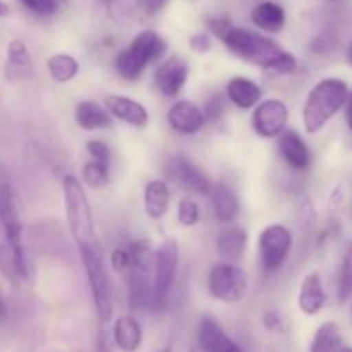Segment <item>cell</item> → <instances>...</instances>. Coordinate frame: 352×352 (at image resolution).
<instances>
[{"instance_id":"20","label":"cell","mask_w":352,"mask_h":352,"mask_svg":"<svg viewBox=\"0 0 352 352\" xmlns=\"http://www.w3.org/2000/svg\"><path fill=\"white\" fill-rule=\"evenodd\" d=\"M74 120L85 131L107 129L112 126V117H110L109 110L100 107L96 102H89V100L76 105Z\"/></svg>"},{"instance_id":"19","label":"cell","mask_w":352,"mask_h":352,"mask_svg":"<svg viewBox=\"0 0 352 352\" xmlns=\"http://www.w3.org/2000/svg\"><path fill=\"white\" fill-rule=\"evenodd\" d=\"M113 342L122 352H136L143 342V329L133 315L117 318L113 325Z\"/></svg>"},{"instance_id":"21","label":"cell","mask_w":352,"mask_h":352,"mask_svg":"<svg viewBox=\"0 0 352 352\" xmlns=\"http://www.w3.org/2000/svg\"><path fill=\"white\" fill-rule=\"evenodd\" d=\"M210 198H212L213 212L220 222H232L239 215V199L236 192L223 182H217L215 186H212Z\"/></svg>"},{"instance_id":"7","label":"cell","mask_w":352,"mask_h":352,"mask_svg":"<svg viewBox=\"0 0 352 352\" xmlns=\"http://www.w3.org/2000/svg\"><path fill=\"white\" fill-rule=\"evenodd\" d=\"M81 260L100 322L109 323L113 315V294L100 243L81 248Z\"/></svg>"},{"instance_id":"35","label":"cell","mask_w":352,"mask_h":352,"mask_svg":"<svg viewBox=\"0 0 352 352\" xmlns=\"http://www.w3.org/2000/svg\"><path fill=\"white\" fill-rule=\"evenodd\" d=\"M110 261H112V267L116 268L117 272H127L131 265V254L129 251L126 250H116L110 256Z\"/></svg>"},{"instance_id":"44","label":"cell","mask_w":352,"mask_h":352,"mask_svg":"<svg viewBox=\"0 0 352 352\" xmlns=\"http://www.w3.org/2000/svg\"><path fill=\"white\" fill-rule=\"evenodd\" d=\"M339 352H352V347H342Z\"/></svg>"},{"instance_id":"42","label":"cell","mask_w":352,"mask_h":352,"mask_svg":"<svg viewBox=\"0 0 352 352\" xmlns=\"http://www.w3.org/2000/svg\"><path fill=\"white\" fill-rule=\"evenodd\" d=\"M6 12H7V6L2 2V0H0V17H2Z\"/></svg>"},{"instance_id":"13","label":"cell","mask_w":352,"mask_h":352,"mask_svg":"<svg viewBox=\"0 0 352 352\" xmlns=\"http://www.w3.org/2000/svg\"><path fill=\"white\" fill-rule=\"evenodd\" d=\"M189 76V65L184 58L181 57H168L167 60L162 62L155 72V82L162 95L172 96L179 95L181 89L184 88L186 81Z\"/></svg>"},{"instance_id":"41","label":"cell","mask_w":352,"mask_h":352,"mask_svg":"<svg viewBox=\"0 0 352 352\" xmlns=\"http://www.w3.org/2000/svg\"><path fill=\"white\" fill-rule=\"evenodd\" d=\"M6 316H7V308H6V302H3L2 296H0V323H2L3 320H6Z\"/></svg>"},{"instance_id":"37","label":"cell","mask_w":352,"mask_h":352,"mask_svg":"<svg viewBox=\"0 0 352 352\" xmlns=\"http://www.w3.org/2000/svg\"><path fill=\"white\" fill-rule=\"evenodd\" d=\"M95 352H113L112 351V344H110L109 336L105 333V330H100L98 337H96V344H95Z\"/></svg>"},{"instance_id":"9","label":"cell","mask_w":352,"mask_h":352,"mask_svg":"<svg viewBox=\"0 0 352 352\" xmlns=\"http://www.w3.org/2000/svg\"><path fill=\"white\" fill-rule=\"evenodd\" d=\"M248 274L234 263H217L210 270L208 287L210 292L219 301L234 305L246 298Z\"/></svg>"},{"instance_id":"25","label":"cell","mask_w":352,"mask_h":352,"mask_svg":"<svg viewBox=\"0 0 352 352\" xmlns=\"http://www.w3.org/2000/svg\"><path fill=\"white\" fill-rule=\"evenodd\" d=\"M248 248V232L241 227L226 229L217 239V250L223 258L230 261H237L243 258Z\"/></svg>"},{"instance_id":"8","label":"cell","mask_w":352,"mask_h":352,"mask_svg":"<svg viewBox=\"0 0 352 352\" xmlns=\"http://www.w3.org/2000/svg\"><path fill=\"white\" fill-rule=\"evenodd\" d=\"M179 263V248L174 239H165L153 256V278H151V308H164L174 287Z\"/></svg>"},{"instance_id":"31","label":"cell","mask_w":352,"mask_h":352,"mask_svg":"<svg viewBox=\"0 0 352 352\" xmlns=\"http://www.w3.org/2000/svg\"><path fill=\"white\" fill-rule=\"evenodd\" d=\"M177 219L184 227H192L199 222V208L191 199H182L177 208Z\"/></svg>"},{"instance_id":"46","label":"cell","mask_w":352,"mask_h":352,"mask_svg":"<svg viewBox=\"0 0 352 352\" xmlns=\"http://www.w3.org/2000/svg\"><path fill=\"white\" fill-rule=\"evenodd\" d=\"M107 2H113V0H107Z\"/></svg>"},{"instance_id":"33","label":"cell","mask_w":352,"mask_h":352,"mask_svg":"<svg viewBox=\"0 0 352 352\" xmlns=\"http://www.w3.org/2000/svg\"><path fill=\"white\" fill-rule=\"evenodd\" d=\"M86 148H88V153L91 155V160L100 162V164H103V165H109L110 151H109V146H107L105 143H102V141H98V140H91L86 143Z\"/></svg>"},{"instance_id":"34","label":"cell","mask_w":352,"mask_h":352,"mask_svg":"<svg viewBox=\"0 0 352 352\" xmlns=\"http://www.w3.org/2000/svg\"><path fill=\"white\" fill-rule=\"evenodd\" d=\"M189 45L196 54H208L210 48H212V38L208 36V33H196L189 40Z\"/></svg>"},{"instance_id":"4","label":"cell","mask_w":352,"mask_h":352,"mask_svg":"<svg viewBox=\"0 0 352 352\" xmlns=\"http://www.w3.org/2000/svg\"><path fill=\"white\" fill-rule=\"evenodd\" d=\"M167 52L164 38L153 30H144L138 33L129 47L119 52L116 57V71L127 81H136L148 64L160 60Z\"/></svg>"},{"instance_id":"39","label":"cell","mask_w":352,"mask_h":352,"mask_svg":"<svg viewBox=\"0 0 352 352\" xmlns=\"http://www.w3.org/2000/svg\"><path fill=\"white\" fill-rule=\"evenodd\" d=\"M167 3V0H144V9L148 14H157L158 10H162Z\"/></svg>"},{"instance_id":"5","label":"cell","mask_w":352,"mask_h":352,"mask_svg":"<svg viewBox=\"0 0 352 352\" xmlns=\"http://www.w3.org/2000/svg\"><path fill=\"white\" fill-rule=\"evenodd\" d=\"M62 189H64L65 215H67L69 229H71L78 248L81 250V248L96 244L98 239H96L95 234L91 206H89L88 196H86L81 182L76 179V175L67 174L62 181Z\"/></svg>"},{"instance_id":"11","label":"cell","mask_w":352,"mask_h":352,"mask_svg":"<svg viewBox=\"0 0 352 352\" xmlns=\"http://www.w3.org/2000/svg\"><path fill=\"white\" fill-rule=\"evenodd\" d=\"M289 119V110L280 100H265L254 109L251 124L258 136L275 138L284 131Z\"/></svg>"},{"instance_id":"28","label":"cell","mask_w":352,"mask_h":352,"mask_svg":"<svg viewBox=\"0 0 352 352\" xmlns=\"http://www.w3.org/2000/svg\"><path fill=\"white\" fill-rule=\"evenodd\" d=\"M48 74L57 82H69L78 76L79 64L74 57L67 54L52 55L47 60Z\"/></svg>"},{"instance_id":"40","label":"cell","mask_w":352,"mask_h":352,"mask_svg":"<svg viewBox=\"0 0 352 352\" xmlns=\"http://www.w3.org/2000/svg\"><path fill=\"white\" fill-rule=\"evenodd\" d=\"M347 107H346V119H347V124H349L351 131H352V93L347 95V100H346Z\"/></svg>"},{"instance_id":"36","label":"cell","mask_w":352,"mask_h":352,"mask_svg":"<svg viewBox=\"0 0 352 352\" xmlns=\"http://www.w3.org/2000/svg\"><path fill=\"white\" fill-rule=\"evenodd\" d=\"M205 112L210 119H220V116H222L223 112L222 96H213V98L208 102V105H206Z\"/></svg>"},{"instance_id":"10","label":"cell","mask_w":352,"mask_h":352,"mask_svg":"<svg viewBox=\"0 0 352 352\" xmlns=\"http://www.w3.org/2000/svg\"><path fill=\"white\" fill-rule=\"evenodd\" d=\"M292 248V236L287 227L280 223H272L265 227L258 239L261 265L267 272H275L285 263L289 251Z\"/></svg>"},{"instance_id":"24","label":"cell","mask_w":352,"mask_h":352,"mask_svg":"<svg viewBox=\"0 0 352 352\" xmlns=\"http://www.w3.org/2000/svg\"><path fill=\"white\" fill-rule=\"evenodd\" d=\"M170 206V191L160 179L150 181L144 188V210L153 220L162 219Z\"/></svg>"},{"instance_id":"29","label":"cell","mask_w":352,"mask_h":352,"mask_svg":"<svg viewBox=\"0 0 352 352\" xmlns=\"http://www.w3.org/2000/svg\"><path fill=\"white\" fill-rule=\"evenodd\" d=\"M82 181L93 189L105 188L109 184V165H103L95 160L85 164V167H82Z\"/></svg>"},{"instance_id":"15","label":"cell","mask_w":352,"mask_h":352,"mask_svg":"<svg viewBox=\"0 0 352 352\" xmlns=\"http://www.w3.org/2000/svg\"><path fill=\"white\" fill-rule=\"evenodd\" d=\"M198 342L203 352H243L212 316H205L199 323Z\"/></svg>"},{"instance_id":"18","label":"cell","mask_w":352,"mask_h":352,"mask_svg":"<svg viewBox=\"0 0 352 352\" xmlns=\"http://www.w3.org/2000/svg\"><path fill=\"white\" fill-rule=\"evenodd\" d=\"M327 296L323 291L322 278L316 272H311L305 277L301 284V291H299L298 305L301 308V311L308 316H315L322 311V308L325 306Z\"/></svg>"},{"instance_id":"2","label":"cell","mask_w":352,"mask_h":352,"mask_svg":"<svg viewBox=\"0 0 352 352\" xmlns=\"http://www.w3.org/2000/svg\"><path fill=\"white\" fill-rule=\"evenodd\" d=\"M0 274L12 287L28 282V263L23 244V223L19 219L12 179L0 164Z\"/></svg>"},{"instance_id":"30","label":"cell","mask_w":352,"mask_h":352,"mask_svg":"<svg viewBox=\"0 0 352 352\" xmlns=\"http://www.w3.org/2000/svg\"><path fill=\"white\" fill-rule=\"evenodd\" d=\"M352 298V243L344 254L339 277V301L346 302Z\"/></svg>"},{"instance_id":"22","label":"cell","mask_w":352,"mask_h":352,"mask_svg":"<svg viewBox=\"0 0 352 352\" xmlns=\"http://www.w3.org/2000/svg\"><path fill=\"white\" fill-rule=\"evenodd\" d=\"M227 96L241 110L253 109L261 100V88L248 78H232L227 85Z\"/></svg>"},{"instance_id":"26","label":"cell","mask_w":352,"mask_h":352,"mask_svg":"<svg viewBox=\"0 0 352 352\" xmlns=\"http://www.w3.org/2000/svg\"><path fill=\"white\" fill-rule=\"evenodd\" d=\"M7 69L14 78H28L33 69V60L24 41L12 40L7 45Z\"/></svg>"},{"instance_id":"27","label":"cell","mask_w":352,"mask_h":352,"mask_svg":"<svg viewBox=\"0 0 352 352\" xmlns=\"http://www.w3.org/2000/svg\"><path fill=\"white\" fill-rule=\"evenodd\" d=\"M342 336L337 323L327 322L316 330L309 351L311 352H339L342 349Z\"/></svg>"},{"instance_id":"12","label":"cell","mask_w":352,"mask_h":352,"mask_svg":"<svg viewBox=\"0 0 352 352\" xmlns=\"http://www.w3.org/2000/svg\"><path fill=\"white\" fill-rule=\"evenodd\" d=\"M165 174L168 175V179L181 182L182 186L198 195H210L212 191L213 184L210 182V179L184 157L170 158L165 165Z\"/></svg>"},{"instance_id":"43","label":"cell","mask_w":352,"mask_h":352,"mask_svg":"<svg viewBox=\"0 0 352 352\" xmlns=\"http://www.w3.org/2000/svg\"><path fill=\"white\" fill-rule=\"evenodd\" d=\"M347 60H349V64L352 65V43H351V47H349V52H347Z\"/></svg>"},{"instance_id":"32","label":"cell","mask_w":352,"mask_h":352,"mask_svg":"<svg viewBox=\"0 0 352 352\" xmlns=\"http://www.w3.org/2000/svg\"><path fill=\"white\" fill-rule=\"evenodd\" d=\"M19 2L36 16H52L58 10L57 0H19Z\"/></svg>"},{"instance_id":"1","label":"cell","mask_w":352,"mask_h":352,"mask_svg":"<svg viewBox=\"0 0 352 352\" xmlns=\"http://www.w3.org/2000/svg\"><path fill=\"white\" fill-rule=\"evenodd\" d=\"M208 28L236 57L253 65H260L270 74H289L298 67L294 55L278 47V43H275L272 38L237 28L230 21L219 17L210 19Z\"/></svg>"},{"instance_id":"3","label":"cell","mask_w":352,"mask_h":352,"mask_svg":"<svg viewBox=\"0 0 352 352\" xmlns=\"http://www.w3.org/2000/svg\"><path fill=\"white\" fill-rule=\"evenodd\" d=\"M349 89L342 79L327 78L309 91L302 109V122L309 134H315L336 116L346 103Z\"/></svg>"},{"instance_id":"17","label":"cell","mask_w":352,"mask_h":352,"mask_svg":"<svg viewBox=\"0 0 352 352\" xmlns=\"http://www.w3.org/2000/svg\"><path fill=\"white\" fill-rule=\"evenodd\" d=\"M278 151L292 168L302 170V168H308L309 164H311V153H309L308 146L302 141V138L292 129L282 131L278 134Z\"/></svg>"},{"instance_id":"6","label":"cell","mask_w":352,"mask_h":352,"mask_svg":"<svg viewBox=\"0 0 352 352\" xmlns=\"http://www.w3.org/2000/svg\"><path fill=\"white\" fill-rule=\"evenodd\" d=\"M131 265L127 268V296H129L131 311L141 313L151 308V280L150 274H153V256L155 251L150 241H138L131 246Z\"/></svg>"},{"instance_id":"23","label":"cell","mask_w":352,"mask_h":352,"mask_svg":"<svg viewBox=\"0 0 352 352\" xmlns=\"http://www.w3.org/2000/svg\"><path fill=\"white\" fill-rule=\"evenodd\" d=\"M251 21L267 33H278L285 26V10L275 2H261L251 10Z\"/></svg>"},{"instance_id":"16","label":"cell","mask_w":352,"mask_h":352,"mask_svg":"<svg viewBox=\"0 0 352 352\" xmlns=\"http://www.w3.org/2000/svg\"><path fill=\"white\" fill-rule=\"evenodd\" d=\"M105 107L113 117L134 127H144L150 120V113L143 103L122 95H109L105 98Z\"/></svg>"},{"instance_id":"14","label":"cell","mask_w":352,"mask_h":352,"mask_svg":"<svg viewBox=\"0 0 352 352\" xmlns=\"http://www.w3.org/2000/svg\"><path fill=\"white\" fill-rule=\"evenodd\" d=\"M167 120L181 134H196L205 126V113L191 100H179L167 112Z\"/></svg>"},{"instance_id":"38","label":"cell","mask_w":352,"mask_h":352,"mask_svg":"<svg viewBox=\"0 0 352 352\" xmlns=\"http://www.w3.org/2000/svg\"><path fill=\"white\" fill-rule=\"evenodd\" d=\"M263 323L267 327V330H278V327H280V316L275 311H267L263 316Z\"/></svg>"},{"instance_id":"45","label":"cell","mask_w":352,"mask_h":352,"mask_svg":"<svg viewBox=\"0 0 352 352\" xmlns=\"http://www.w3.org/2000/svg\"><path fill=\"white\" fill-rule=\"evenodd\" d=\"M160 352H172L170 349H164V351H160Z\"/></svg>"}]
</instances>
